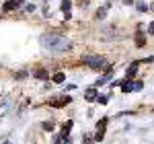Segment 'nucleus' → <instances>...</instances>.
<instances>
[{
    "label": "nucleus",
    "instance_id": "obj_1",
    "mask_svg": "<svg viewBox=\"0 0 154 144\" xmlns=\"http://www.w3.org/2000/svg\"><path fill=\"white\" fill-rule=\"evenodd\" d=\"M39 43H41V48L45 49L48 54H62V52L70 49V45H72L68 37L56 35V33H45V35H41Z\"/></svg>",
    "mask_w": 154,
    "mask_h": 144
},
{
    "label": "nucleus",
    "instance_id": "obj_2",
    "mask_svg": "<svg viewBox=\"0 0 154 144\" xmlns=\"http://www.w3.org/2000/svg\"><path fill=\"white\" fill-rule=\"evenodd\" d=\"M82 64H86V66H91V68L99 70L101 66H105V60H103L101 56H84V58H82Z\"/></svg>",
    "mask_w": 154,
    "mask_h": 144
},
{
    "label": "nucleus",
    "instance_id": "obj_3",
    "mask_svg": "<svg viewBox=\"0 0 154 144\" xmlns=\"http://www.w3.org/2000/svg\"><path fill=\"white\" fill-rule=\"evenodd\" d=\"M105 128H107V117L99 121V128H97V134H95V140H103L105 138Z\"/></svg>",
    "mask_w": 154,
    "mask_h": 144
},
{
    "label": "nucleus",
    "instance_id": "obj_4",
    "mask_svg": "<svg viewBox=\"0 0 154 144\" xmlns=\"http://www.w3.org/2000/svg\"><path fill=\"white\" fill-rule=\"evenodd\" d=\"M70 101H72L70 97H62V99H56V101H51V105H54V107H64V105H68Z\"/></svg>",
    "mask_w": 154,
    "mask_h": 144
},
{
    "label": "nucleus",
    "instance_id": "obj_5",
    "mask_svg": "<svg viewBox=\"0 0 154 144\" xmlns=\"http://www.w3.org/2000/svg\"><path fill=\"white\" fill-rule=\"evenodd\" d=\"M97 89H88V91H86V93H84V99H86V101H97Z\"/></svg>",
    "mask_w": 154,
    "mask_h": 144
},
{
    "label": "nucleus",
    "instance_id": "obj_6",
    "mask_svg": "<svg viewBox=\"0 0 154 144\" xmlns=\"http://www.w3.org/2000/svg\"><path fill=\"white\" fill-rule=\"evenodd\" d=\"M121 91H123V93H130V91H134V83H130V80L121 83Z\"/></svg>",
    "mask_w": 154,
    "mask_h": 144
},
{
    "label": "nucleus",
    "instance_id": "obj_7",
    "mask_svg": "<svg viewBox=\"0 0 154 144\" xmlns=\"http://www.w3.org/2000/svg\"><path fill=\"white\" fill-rule=\"evenodd\" d=\"M33 74H35L37 78H48V70H45V68H37Z\"/></svg>",
    "mask_w": 154,
    "mask_h": 144
},
{
    "label": "nucleus",
    "instance_id": "obj_8",
    "mask_svg": "<svg viewBox=\"0 0 154 144\" xmlns=\"http://www.w3.org/2000/svg\"><path fill=\"white\" fill-rule=\"evenodd\" d=\"M136 72H138V64H131L130 68H128V78H134Z\"/></svg>",
    "mask_w": 154,
    "mask_h": 144
},
{
    "label": "nucleus",
    "instance_id": "obj_9",
    "mask_svg": "<svg viewBox=\"0 0 154 144\" xmlns=\"http://www.w3.org/2000/svg\"><path fill=\"white\" fill-rule=\"evenodd\" d=\"M70 130H72V121H66V124H64V128H62V134H64V138L70 134Z\"/></svg>",
    "mask_w": 154,
    "mask_h": 144
},
{
    "label": "nucleus",
    "instance_id": "obj_10",
    "mask_svg": "<svg viewBox=\"0 0 154 144\" xmlns=\"http://www.w3.org/2000/svg\"><path fill=\"white\" fill-rule=\"evenodd\" d=\"M109 78H111V72H107V74L103 76V78H99V80H97V86H101V84H105L107 80H109Z\"/></svg>",
    "mask_w": 154,
    "mask_h": 144
},
{
    "label": "nucleus",
    "instance_id": "obj_11",
    "mask_svg": "<svg viewBox=\"0 0 154 144\" xmlns=\"http://www.w3.org/2000/svg\"><path fill=\"white\" fill-rule=\"evenodd\" d=\"M70 6H72L70 0H64V2H62V11L64 12H70Z\"/></svg>",
    "mask_w": 154,
    "mask_h": 144
},
{
    "label": "nucleus",
    "instance_id": "obj_12",
    "mask_svg": "<svg viewBox=\"0 0 154 144\" xmlns=\"http://www.w3.org/2000/svg\"><path fill=\"white\" fill-rule=\"evenodd\" d=\"M54 83H64V74L62 72H56L54 74Z\"/></svg>",
    "mask_w": 154,
    "mask_h": 144
},
{
    "label": "nucleus",
    "instance_id": "obj_13",
    "mask_svg": "<svg viewBox=\"0 0 154 144\" xmlns=\"http://www.w3.org/2000/svg\"><path fill=\"white\" fill-rule=\"evenodd\" d=\"M97 101H99V103H101V105H105V103H107V101H109V99H107V97L103 95V97H97Z\"/></svg>",
    "mask_w": 154,
    "mask_h": 144
},
{
    "label": "nucleus",
    "instance_id": "obj_14",
    "mask_svg": "<svg viewBox=\"0 0 154 144\" xmlns=\"http://www.w3.org/2000/svg\"><path fill=\"white\" fill-rule=\"evenodd\" d=\"M43 130H54V124H51V121H45V124H43Z\"/></svg>",
    "mask_w": 154,
    "mask_h": 144
},
{
    "label": "nucleus",
    "instance_id": "obj_15",
    "mask_svg": "<svg viewBox=\"0 0 154 144\" xmlns=\"http://www.w3.org/2000/svg\"><path fill=\"white\" fill-rule=\"evenodd\" d=\"M103 17H105V8H101V11L97 12V19H103Z\"/></svg>",
    "mask_w": 154,
    "mask_h": 144
},
{
    "label": "nucleus",
    "instance_id": "obj_16",
    "mask_svg": "<svg viewBox=\"0 0 154 144\" xmlns=\"http://www.w3.org/2000/svg\"><path fill=\"white\" fill-rule=\"evenodd\" d=\"M134 91H142V83H134Z\"/></svg>",
    "mask_w": 154,
    "mask_h": 144
},
{
    "label": "nucleus",
    "instance_id": "obj_17",
    "mask_svg": "<svg viewBox=\"0 0 154 144\" xmlns=\"http://www.w3.org/2000/svg\"><path fill=\"white\" fill-rule=\"evenodd\" d=\"M144 41H146V39H144L142 35H140V37H138V39H136V43H138V45H144Z\"/></svg>",
    "mask_w": 154,
    "mask_h": 144
},
{
    "label": "nucleus",
    "instance_id": "obj_18",
    "mask_svg": "<svg viewBox=\"0 0 154 144\" xmlns=\"http://www.w3.org/2000/svg\"><path fill=\"white\" fill-rule=\"evenodd\" d=\"M82 142H84V144H91V142H93V138H91V136H84Z\"/></svg>",
    "mask_w": 154,
    "mask_h": 144
},
{
    "label": "nucleus",
    "instance_id": "obj_19",
    "mask_svg": "<svg viewBox=\"0 0 154 144\" xmlns=\"http://www.w3.org/2000/svg\"><path fill=\"white\" fill-rule=\"evenodd\" d=\"M148 33H150V35H154V21L150 23V27H148Z\"/></svg>",
    "mask_w": 154,
    "mask_h": 144
},
{
    "label": "nucleus",
    "instance_id": "obj_20",
    "mask_svg": "<svg viewBox=\"0 0 154 144\" xmlns=\"http://www.w3.org/2000/svg\"><path fill=\"white\" fill-rule=\"evenodd\" d=\"M150 8H152V11H154V2H152V4H150Z\"/></svg>",
    "mask_w": 154,
    "mask_h": 144
},
{
    "label": "nucleus",
    "instance_id": "obj_21",
    "mask_svg": "<svg viewBox=\"0 0 154 144\" xmlns=\"http://www.w3.org/2000/svg\"><path fill=\"white\" fill-rule=\"evenodd\" d=\"M4 144H11V142H4Z\"/></svg>",
    "mask_w": 154,
    "mask_h": 144
}]
</instances>
